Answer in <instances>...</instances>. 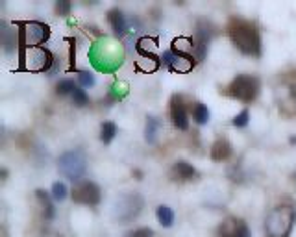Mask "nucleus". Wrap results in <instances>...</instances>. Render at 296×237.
Here are the masks:
<instances>
[{
	"label": "nucleus",
	"mask_w": 296,
	"mask_h": 237,
	"mask_svg": "<svg viewBox=\"0 0 296 237\" xmlns=\"http://www.w3.org/2000/svg\"><path fill=\"white\" fill-rule=\"evenodd\" d=\"M59 173L65 178H69L70 182H80V178L87 171V160L86 154L81 150H69L58 160Z\"/></svg>",
	"instance_id": "4"
},
{
	"label": "nucleus",
	"mask_w": 296,
	"mask_h": 237,
	"mask_svg": "<svg viewBox=\"0 0 296 237\" xmlns=\"http://www.w3.org/2000/svg\"><path fill=\"white\" fill-rule=\"evenodd\" d=\"M159 49V45H157V39L154 37H143L137 41V45H135V50L139 52L143 58H157L154 52Z\"/></svg>",
	"instance_id": "14"
},
{
	"label": "nucleus",
	"mask_w": 296,
	"mask_h": 237,
	"mask_svg": "<svg viewBox=\"0 0 296 237\" xmlns=\"http://www.w3.org/2000/svg\"><path fill=\"white\" fill-rule=\"evenodd\" d=\"M115 135H117V124L115 123H104L102 126H100V139H102V143H111V141L115 139Z\"/></svg>",
	"instance_id": "20"
},
{
	"label": "nucleus",
	"mask_w": 296,
	"mask_h": 237,
	"mask_svg": "<svg viewBox=\"0 0 296 237\" xmlns=\"http://www.w3.org/2000/svg\"><path fill=\"white\" fill-rule=\"evenodd\" d=\"M108 21L109 24H111V28H113V32L117 33L118 37H122L124 33L128 32V21H126V17H124V13L120 10H109L108 13Z\"/></svg>",
	"instance_id": "12"
},
{
	"label": "nucleus",
	"mask_w": 296,
	"mask_h": 237,
	"mask_svg": "<svg viewBox=\"0 0 296 237\" xmlns=\"http://www.w3.org/2000/svg\"><path fill=\"white\" fill-rule=\"evenodd\" d=\"M171 118H173V124L178 130H187L189 128V118L187 111H185V106L182 102V97L174 95L171 98Z\"/></svg>",
	"instance_id": "10"
},
{
	"label": "nucleus",
	"mask_w": 296,
	"mask_h": 237,
	"mask_svg": "<svg viewBox=\"0 0 296 237\" xmlns=\"http://www.w3.org/2000/svg\"><path fill=\"white\" fill-rule=\"evenodd\" d=\"M217 237H250V230L241 219L228 217L217 230Z\"/></svg>",
	"instance_id": "9"
},
{
	"label": "nucleus",
	"mask_w": 296,
	"mask_h": 237,
	"mask_svg": "<svg viewBox=\"0 0 296 237\" xmlns=\"http://www.w3.org/2000/svg\"><path fill=\"white\" fill-rule=\"evenodd\" d=\"M228 93H230L233 98H237V100L252 102L259 93V82H258V78H253V76L241 74V76H237V78H233V82L230 84V87H228Z\"/></svg>",
	"instance_id": "7"
},
{
	"label": "nucleus",
	"mask_w": 296,
	"mask_h": 237,
	"mask_svg": "<svg viewBox=\"0 0 296 237\" xmlns=\"http://www.w3.org/2000/svg\"><path fill=\"white\" fill-rule=\"evenodd\" d=\"M232 156V145L226 139H217L211 146V160L213 162H224Z\"/></svg>",
	"instance_id": "13"
},
{
	"label": "nucleus",
	"mask_w": 296,
	"mask_h": 237,
	"mask_svg": "<svg viewBox=\"0 0 296 237\" xmlns=\"http://www.w3.org/2000/svg\"><path fill=\"white\" fill-rule=\"evenodd\" d=\"M171 176L173 180H180V182H187V180H193L196 176V171L191 163L187 162H176L171 169Z\"/></svg>",
	"instance_id": "11"
},
{
	"label": "nucleus",
	"mask_w": 296,
	"mask_h": 237,
	"mask_svg": "<svg viewBox=\"0 0 296 237\" xmlns=\"http://www.w3.org/2000/svg\"><path fill=\"white\" fill-rule=\"evenodd\" d=\"M248 123H250V113H248L246 109H244V111H241V113L237 115V117L232 121V124L235 126V128H244Z\"/></svg>",
	"instance_id": "26"
},
{
	"label": "nucleus",
	"mask_w": 296,
	"mask_h": 237,
	"mask_svg": "<svg viewBox=\"0 0 296 237\" xmlns=\"http://www.w3.org/2000/svg\"><path fill=\"white\" fill-rule=\"evenodd\" d=\"M193 117H194V121H196L198 124H205L207 121H209L211 113H209V109H207V106H204L202 102H198V104H194Z\"/></svg>",
	"instance_id": "21"
},
{
	"label": "nucleus",
	"mask_w": 296,
	"mask_h": 237,
	"mask_svg": "<svg viewBox=\"0 0 296 237\" xmlns=\"http://www.w3.org/2000/svg\"><path fill=\"white\" fill-rule=\"evenodd\" d=\"M35 193H37V199L41 200V202H43V206H45V211H47V219H52V217H54V210H52V204H50V200H49V196H47V193H45V191H41V189H37V191H35Z\"/></svg>",
	"instance_id": "24"
},
{
	"label": "nucleus",
	"mask_w": 296,
	"mask_h": 237,
	"mask_svg": "<svg viewBox=\"0 0 296 237\" xmlns=\"http://www.w3.org/2000/svg\"><path fill=\"white\" fill-rule=\"evenodd\" d=\"M80 86L81 87H91V86H95V76L93 74H89V72H80Z\"/></svg>",
	"instance_id": "29"
},
{
	"label": "nucleus",
	"mask_w": 296,
	"mask_h": 237,
	"mask_svg": "<svg viewBox=\"0 0 296 237\" xmlns=\"http://www.w3.org/2000/svg\"><path fill=\"white\" fill-rule=\"evenodd\" d=\"M141 208H143V199H141L139 194L135 193L122 194L120 199L115 200L113 219L120 222V224H126L128 221H132V219L139 215Z\"/></svg>",
	"instance_id": "5"
},
{
	"label": "nucleus",
	"mask_w": 296,
	"mask_h": 237,
	"mask_svg": "<svg viewBox=\"0 0 296 237\" xmlns=\"http://www.w3.org/2000/svg\"><path fill=\"white\" fill-rule=\"evenodd\" d=\"M194 67V61H193V56H178L176 59L173 61V65L168 67V69L173 70V72H178V74H185L189 70Z\"/></svg>",
	"instance_id": "17"
},
{
	"label": "nucleus",
	"mask_w": 296,
	"mask_h": 237,
	"mask_svg": "<svg viewBox=\"0 0 296 237\" xmlns=\"http://www.w3.org/2000/svg\"><path fill=\"white\" fill-rule=\"evenodd\" d=\"M67 193H69V189H67V185L63 182H56L52 185V199L56 202H61V200L67 199Z\"/></svg>",
	"instance_id": "22"
},
{
	"label": "nucleus",
	"mask_w": 296,
	"mask_h": 237,
	"mask_svg": "<svg viewBox=\"0 0 296 237\" xmlns=\"http://www.w3.org/2000/svg\"><path fill=\"white\" fill-rule=\"evenodd\" d=\"M74 89H76V86L72 80H61V82H58V86H56V93H58V95H69V93L72 95Z\"/></svg>",
	"instance_id": "23"
},
{
	"label": "nucleus",
	"mask_w": 296,
	"mask_h": 237,
	"mask_svg": "<svg viewBox=\"0 0 296 237\" xmlns=\"http://www.w3.org/2000/svg\"><path fill=\"white\" fill-rule=\"evenodd\" d=\"M294 208L292 206H276L270 211L265 222V233L267 237H289L294 226Z\"/></svg>",
	"instance_id": "3"
},
{
	"label": "nucleus",
	"mask_w": 296,
	"mask_h": 237,
	"mask_svg": "<svg viewBox=\"0 0 296 237\" xmlns=\"http://www.w3.org/2000/svg\"><path fill=\"white\" fill-rule=\"evenodd\" d=\"M72 100H74V104L78 108H81V106H86V104L89 102V97H87V93L83 91V89L76 87L74 93H72Z\"/></svg>",
	"instance_id": "25"
},
{
	"label": "nucleus",
	"mask_w": 296,
	"mask_h": 237,
	"mask_svg": "<svg viewBox=\"0 0 296 237\" xmlns=\"http://www.w3.org/2000/svg\"><path fill=\"white\" fill-rule=\"evenodd\" d=\"M89 59L95 65V69L104 72H113L122 65L124 52L120 45L104 37L102 43H95L89 50Z\"/></svg>",
	"instance_id": "2"
},
{
	"label": "nucleus",
	"mask_w": 296,
	"mask_h": 237,
	"mask_svg": "<svg viewBox=\"0 0 296 237\" xmlns=\"http://www.w3.org/2000/svg\"><path fill=\"white\" fill-rule=\"evenodd\" d=\"M156 215H157V221H159V224L165 228H171L173 226V222H174V213L173 210L168 208V206H157V211H156Z\"/></svg>",
	"instance_id": "19"
},
{
	"label": "nucleus",
	"mask_w": 296,
	"mask_h": 237,
	"mask_svg": "<svg viewBox=\"0 0 296 237\" xmlns=\"http://www.w3.org/2000/svg\"><path fill=\"white\" fill-rule=\"evenodd\" d=\"M228 33L232 43L242 54L246 56H259L261 52V41H259V33L252 22L241 21V19H232L228 24Z\"/></svg>",
	"instance_id": "1"
},
{
	"label": "nucleus",
	"mask_w": 296,
	"mask_h": 237,
	"mask_svg": "<svg viewBox=\"0 0 296 237\" xmlns=\"http://www.w3.org/2000/svg\"><path fill=\"white\" fill-rule=\"evenodd\" d=\"M70 11V2H67V0H59V2H56V13L61 17H67Z\"/></svg>",
	"instance_id": "27"
},
{
	"label": "nucleus",
	"mask_w": 296,
	"mask_h": 237,
	"mask_svg": "<svg viewBox=\"0 0 296 237\" xmlns=\"http://www.w3.org/2000/svg\"><path fill=\"white\" fill-rule=\"evenodd\" d=\"M19 33H21V45L22 49L24 47H30V49H37L39 45H43L47 39L50 37V28L43 22L32 21V22H24V24H19Z\"/></svg>",
	"instance_id": "6"
},
{
	"label": "nucleus",
	"mask_w": 296,
	"mask_h": 237,
	"mask_svg": "<svg viewBox=\"0 0 296 237\" xmlns=\"http://www.w3.org/2000/svg\"><path fill=\"white\" fill-rule=\"evenodd\" d=\"M161 58H143V59H137L135 61V69L139 70V72H145V74H150L154 70H157L159 67V61Z\"/></svg>",
	"instance_id": "18"
},
{
	"label": "nucleus",
	"mask_w": 296,
	"mask_h": 237,
	"mask_svg": "<svg viewBox=\"0 0 296 237\" xmlns=\"http://www.w3.org/2000/svg\"><path fill=\"white\" fill-rule=\"evenodd\" d=\"M163 128L161 121L157 117H146V124H145V139L146 143H156L157 135H159V130Z\"/></svg>",
	"instance_id": "15"
},
{
	"label": "nucleus",
	"mask_w": 296,
	"mask_h": 237,
	"mask_svg": "<svg viewBox=\"0 0 296 237\" xmlns=\"http://www.w3.org/2000/svg\"><path fill=\"white\" fill-rule=\"evenodd\" d=\"M171 50L178 56H193L194 54V41L189 37H178L173 41V49Z\"/></svg>",
	"instance_id": "16"
},
{
	"label": "nucleus",
	"mask_w": 296,
	"mask_h": 237,
	"mask_svg": "<svg viewBox=\"0 0 296 237\" xmlns=\"http://www.w3.org/2000/svg\"><path fill=\"white\" fill-rule=\"evenodd\" d=\"M72 200L78 204L97 206L100 202V187L93 182H80L72 189Z\"/></svg>",
	"instance_id": "8"
},
{
	"label": "nucleus",
	"mask_w": 296,
	"mask_h": 237,
	"mask_svg": "<svg viewBox=\"0 0 296 237\" xmlns=\"http://www.w3.org/2000/svg\"><path fill=\"white\" fill-rule=\"evenodd\" d=\"M126 237H154V230L152 228H137L134 232L126 233Z\"/></svg>",
	"instance_id": "28"
}]
</instances>
